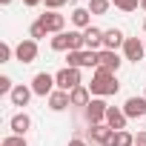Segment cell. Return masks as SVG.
I'll return each mask as SVG.
<instances>
[{
  "instance_id": "cell-12",
  "label": "cell",
  "mask_w": 146,
  "mask_h": 146,
  "mask_svg": "<svg viewBox=\"0 0 146 146\" xmlns=\"http://www.w3.org/2000/svg\"><path fill=\"white\" fill-rule=\"evenodd\" d=\"M123 43H126V35L120 29H106L103 32V49L117 52V49H123Z\"/></svg>"
},
{
  "instance_id": "cell-7",
  "label": "cell",
  "mask_w": 146,
  "mask_h": 146,
  "mask_svg": "<svg viewBox=\"0 0 146 146\" xmlns=\"http://www.w3.org/2000/svg\"><path fill=\"white\" fill-rule=\"evenodd\" d=\"M37 20L43 23V29H46L49 35H60V32H66V17H63L60 12H46V15H40Z\"/></svg>"
},
{
  "instance_id": "cell-30",
  "label": "cell",
  "mask_w": 146,
  "mask_h": 146,
  "mask_svg": "<svg viewBox=\"0 0 146 146\" xmlns=\"http://www.w3.org/2000/svg\"><path fill=\"white\" fill-rule=\"evenodd\" d=\"M135 143H137V146H146V129H143V132H137V135H135Z\"/></svg>"
},
{
  "instance_id": "cell-25",
  "label": "cell",
  "mask_w": 146,
  "mask_h": 146,
  "mask_svg": "<svg viewBox=\"0 0 146 146\" xmlns=\"http://www.w3.org/2000/svg\"><path fill=\"white\" fill-rule=\"evenodd\" d=\"M112 6H117L120 12H135L140 6V0H112Z\"/></svg>"
},
{
  "instance_id": "cell-34",
  "label": "cell",
  "mask_w": 146,
  "mask_h": 146,
  "mask_svg": "<svg viewBox=\"0 0 146 146\" xmlns=\"http://www.w3.org/2000/svg\"><path fill=\"white\" fill-rule=\"evenodd\" d=\"M140 9H143V12H146V0H140Z\"/></svg>"
},
{
  "instance_id": "cell-35",
  "label": "cell",
  "mask_w": 146,
  "mask_h": 146,
  "mask_svg": "<svg viewBox=\"0 0 146 146\" xmlns=\"http://www.w3.org/2000/svg\"><path fill=\"white\" fill-rule=\"evenodd\" d=\"M143 32H146V20H143Z\"/></svg>"
},
{
  "instance_id": "cell-16",
  "label": "cell",
  "mask_w": 146,
  "mask_h": 146,
  "mask_svg": "<svg viewBox=\"0 0 146 146\" xmlns=\"http://www.w3.org/2000/svg\"><path fill=\"white\" fill-rule=\"evenodd\" d=\"M83 37H86V49H89V52H100V49H103V29L89 26V29L83 32Z\"/></svg>"
},
{
  "instance_id": "cell-6",
  "label": "cell",
  "mask_w": 146,
  "mask_h": 146,
  "mask_svg": "<svg viewBox=\"0 0 146 146\" xmlns=\"http://www.w3.org/2000/svg\"><path fill=\"white\" fill-rule=\"evenodd\" d=\"M83 112H86L89 126H95V123H106V112H109V106H106L103 98H92V103H89Z\"/></svg>"
},
{
  "instance_id": "cell-27",
  "label": "cell",
  "mask_w": 146,
  "mask_h": 146,
  "mask_svg": "<svg viewBox=\"0 0 146 146\" xmlns=\"http://www.w3.org/2000/svg\"><path fill=\"white\" fill-rule=\"evenodd\" d=\"M17 83H12V78L9 75H0V95H12V89H15Z\"/></svg>"
},
{
  "instance_id": "cell-31",
  "label": "cell",
  "mask_w": 146,
  "mask_h": 146,
  "mask_svg": "<svg viewBox=\"0 0 146 146\" xmlns=\"http://www.w3.org/2000/svg\"><path fill=\"white\" fill-rule=\"evenodd\" d=\"M69 146H89V143H86L83 137H72V140H69Z\"/></svg>"
},
{
  "instance_id": "cell-18",
  "label": "cell",
  "mask_w": 146,
  "mask_h": 146,
  "mask_svg": "<svg viewBox=\"0 0 146 146\" xmlns=\"http://www.w3.org/2000/svg\"><path fill=\"white\" fill-rule=\"evenodd\" d=\"M72 26H75L78 32H86V29L92 26V12L83 9V6H78L75 12H72Z\"/></svg>"
},
{
  "instance_id": "cell-20",
  "label": "cell",
  "mask_w": 146,
  "mask_h": 146,
  "mask_svg": "<svg viewBox=\"0 0 146 146\" xmlns=\"http://www.w3.org/2000/svg\"><path fill=\"white\" fill-rule=\"evenodd\" d=\"M52 52H72V43H69V32H60V35H52Z\"/></svg>"
},
{
  "instance_id": "cell-24",
  "label": "cell",
  "mask_w": 146,
  "mask_h": 146,
  "mask_svg": "<svg viewBox=\"0 0 146 146\" xmlns=\"http://www.w3.org/2000/svg\"><path fill=\"white\" fill-rule=\"evenodd\" d=\"M46 35H49V32L43 29V23H40V20H35V23L29 26V37H32V40H40V37H46Z\"/></svg>"
},
{
  "instance_id": "cell-36",
  "label": "cell",
  "mask_w": 146,
  "mask_h": 146,
  "mask_svg": "<svg viewBox=\"0 0 146 146\" xmlns=\"http://www.w3.org/2000/svg\"><path fill=\"white\" fill-rule=\"evenodd\" d=\"M143 98H146V92H143Z\"/></svg>"
},
{
  "instance_id": "cell-15",
  "label": "cell",
  "mask_w": 146,
  "mask_h": 146,
  "mask_svg": "<svg viewBox=\"0 0 146 146\" xmlns=\"http://www.w3.org/2000/svg\"><path fill=\"white\" fill-rule=\"evenodd\" d=\"M9 129H12V135H23V137H26V132L32 129V117H29L26 112H17V115H12Z\"/></svg>"
},
{
  "instance_id": "cell-2",
  "label": "cell",
  "mask_w": 146,
  "mask_h": 146,
  "mask_svg": "<svg viewBox=\"0 0 146 146\" xmlns=\"http://www.w3.org/2000/svg\"><path fill=\"white\" fill-rule=\"evenodd\" d=\"M66 60H69L72 69H98L100 66L98 52H89V49H83V52H66Z\"/></svg>"
},
{
  "instance_id": "cell-5",
  "label": "cell",
  "mask_w": 146,
  "mask_h": 146,
  "mask_svg": "<svg viewBox=\"0 0 146 146\" xmlns=\"http://www.w3.org/2000/svg\"><path fill=\"white\" fill-rule=\"evenodd\" d=\"M15 57H17V60H20L23 66L35 63V60H37V40H32V37L20 40V43L15 46Z\"/></svg>"
},
{
  "instance_id": "cell-11",
  "label": "cell",
  "mask_w": 146,
  "mask_h": 146,
  "mask_svg": "<svg viewBox=\"0 0 146 146\" xmlns=\"http://www.w3.org/2000/svg\"><path fill=\"white\" fill-rule=\"evenodd\" d=\"M120 109L126 112L129 120H132V117H146V98H137V95H135V98H129Z\"/></svg>"
},
{
  "instance_id": "cell-37",
  "label": "cell",
  "mask_w": 146,
  "mask_h": 146,
  "mask_svg": "<svg viewBox=\"0 0 146 146\" xmlns=\"http://www.w3.org/2000/svg\"><path fill=\"white\" fill-rule=\"evenodd\" d=\"M135 146H137V143H135Z\"/></svg>"
},
{
  "instance_id": "cell-13",
  "label": "cell",
  "mask_w": 146,
  "mask_h": 146,
  "mask_svg": "<svg viewBox=\"0 0 146 146\" xmlns=\"http://www.w3.org/2000/svg\"><path fill=\"white\" fill-rule=\"evenodd\" d=\"M32 86H26V83H17L15 89H12V95H9V100H12V106H29V100H32Z\"/></svg>"
},
{
  "instance_id": "cell-1",
  "label": "cell",
  "mask_w": 146,
  "mask_h": 146,
  "mask_svg": "<svg viewBox=\"0 0 146 146\" xmlns=\"http://www.w3.org/2000/svg\"><path fill=\"white\" fill-rule=\"evenodd\" d=\"M89 92L92 98H109V95H117L120 92V83H117V75H112V72L106 69H95L92 75V83H89Z\"/></svg>"
},
{
  "instance_id": "cell-33",
  "label": "cell",
  "mask_w": 146,
  "mask_h": 146,
  "mask_svg": "<svg viewBox=\"0 0 146 146\" xmlns=\"http://www.w3.org/2000/svg\"><path fill=\"white\" fill-rule=\"evenodd\" d=\"M0 6H12V0H0Z\"/></svg>"
},
{
  "instance_id": "cell-26",
  "label": "cell",
  "mask_w": 146,
  "mask_h": 146,
  "mask_svg": "<svg viewBox=\"0 0 146 146\" xmlns=\"http://www.w3.org/2000/svg\"><path fill=\"white\" fill-rule=\"evenodd\" d=\"M0 146H29V143H26V137H23V135H6Z\"/></svg>"
},
{
  "instance_id": "cell-22",
  "label": "cell",
  "mask_w": 146,
  "mask_h": 146,
  "mask_svg": "<svg viewBox=\"0 0 146 146\" xmlns=\"http://www.w3.org/2000/svg\"><path fill=\"white\" fill-rule=\"evenodd\" d=\"M69 43H72V52H83V49H86V37H83V32L72 29V32H69Z\"/></svg>"
},
{
  "instance_id": "cell-10",
  "label": "cell",
  "mask_w": 146,
  "mask_h": 146,
  "mask_svg": "<svg viewBox=\"0 0 146 146\" xmlns=\"http://www.w3.org/2000/svg\"><path fill=\"white\" fill-rule=\"evenodd\" d=\"M98 60H100V69L112 72V75H117V69H120V63H123V57H120L117 52H109V49H100V52H98Z\"/></svg>"
},
{
  "instance_id": "cell-17",
  "label": "cell",
  "mask_w": 146,
  "mask_h": 146,
  "mask_svg": "<svg viewBox=\"0 0 146 146\" xmlns=\"http://www.w3.org/2000/svg\"><path fill=\"white\" fill-rule=\"evenodd\" d=\"M69 100H72V106L86 109V106L92 103V92H89V86H78V89H72V92H69Z\"/></svg>"
},
{
  "instance_id": "cell-9",
  "label": "cell",
  "mask_w": 146,
  "mask_h": 146,
  "mask_svg": "<svg viewBox=\"0 0 146 146\" xmlns=\"http://www.w3.org/2000/svg\"><path fill=\"white\" fill-rule=\"evenodd\" d=\"M112 137H115V129H109L106 123H95V126H89V140H92L95 146H109Z\"/></svg>"
},
{
  "instance_id": "cell-19",
  "label": "cell",
  "mask_w": 146,
  "mask_h": 146,
  "mask_svg": "<svg viewBox=\"0 0 146 146\" xmlns=\"http://www.w3.org/2000/svg\"><path fill=\"white\" fill-rule=\"evenodd\" d=\"M46 100H49V109H52V112H63V109H69V106H72L69 92H60V89H54Z\"/></svg>"
},
{
  "instance_id": "cell-14",
  "label": "cell",
  "mask_w": 146,
  "mask_h": 146,
  "mask_svg": "<svg viewBox=\"0 0 146 146\" xmlns=\"http://www.w3.org/2000/svg\"><path fill=\"white\" fill-rule=\"evenodd\" d=\"M126 112L123 109H117V106H109V112H106V126L109 129H115V132H120V129H126Z\"/></svg>"
},
{
  "instance_id": "cell-32",
  "label": "cell",
  "mask_w": 146,
  "mask_h": 146,
  "mask_svg": "<svg viewBox=\"0 0 146 146\" xmlns=\"http://www.w3.org/2000/svg\"><path fill=\"white\" fill-rule=\"evenodd\" d=\"M40 3H46V0H23V6H29V9H35V6H40Z\"/></svg>"
},
{
  "instance_id": "cell-28",
  "label": "cell",
  "mask_w": 146,
  "mask_h": 146,
  "mask_svg": "<svg viewBox=\"0 0 146 146\" xmlns=\"http://www.w3.org/2000/svg\"><path fill=\"white\" fill-rule=\"evenodd\" d=\"M12 54H15V49H12L9 43H0V63H9Z\"/></svg>"
},
{
  "instance_id": "cell-23",
  "label": "cell",
  "mask_w": 146,
  "mask_h": 146,
  "mask_svg": "<svg viewBox=\"0 0 146 146\" xmlns=\"http://www.w3.org/2000/svg\"><path fill=\"white\" fill-rule=\"evenodd\" d=\"M109 6H112V0H89V6H86V9H89L92 15H106Z\"/></svg>"
},
{
  "instance_id": "cell-4",
  "label": "cell",
  "mask_w": 146,
  "mask_h": 146,
  "mask_svg": "<svg viewBox=\"0 0 146 146\" xmlns=\"http://www.w3.org/2000/svg\"><path fill=\"white\" fill-rule=\"evenodd\" d=\"M54 89H57V83H54V75H49V72H37V75L32 78V92L35 95L49 98Z\"/></svg>"
},
{
  "instance_id": "cell-29",
  "label": "cell",
  "mask_w": 146,
  "mask_h": 146,
  "mask_svg": "<svg viewBox=\"0 0 146 146\" xmlns=\"http://www.w3.org/2000/svg\"><path fill=\"white\" fill-rule=\"evenodd\" d=\"M69 0H46V12H57L60 6H66Z\"/></svg>"
},
{
  "instance_id": "cell-3",
  "label": "cell",
  "mask_w": 146,
  "mask_h": 146,
  "mask_svg": "<svg viewBox=\"0 0 146 146\" xmlns=\"http://www.w3.org/2000/svg\"><path fill=\"white\" fill-rule=\"evenodd\" d=\"M54 83H57V89H60V92H72V89L83 86V80H80V69H72V66L60 69L57 75H54Z\"/></svg>"
},
{
  "instance_id": "cell-8",
  "label": "cell",
  "mask_w": 146,
  "mask_h": 146,
  "mask_svg": "<svg viewBox=\"0 0 146 146\" xmlns=\"http://www.w3.org/2000/svg\"><path fill=\"white\" fill-rule=\"evenodd\" d=\"M143 52H146V43H143V40H137V37H126V43H123V60L137 63V60H143Z\"/></svg>"
},
{
  "instance_id": "cell-21",
  "label": "cell",
  "mask_w": 146,
  "mask_h": 146,
  "mask_svg": "<svg viewBox=\"0 0 146 146\" xmlns=\"http://www.w3.org/2000/svg\"><path fill=\"white\" fill-rule=\"evenodd\" d=\"M109 146H135V135L129 129H120V132H115V137H112Z\"/></svg>"
}]
</instances>
